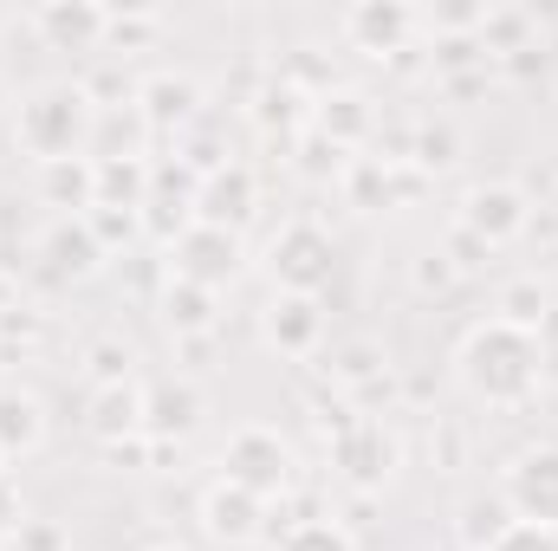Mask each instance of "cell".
Listing matches in <instances>:
<instances>
[{
	"label": "cell",
	"instance_id": "4",
	"mask_svg": "<svg viewBox=\"0 0 558 551\" xmlns=\"http://www.w3.org/2000/svg\"><path fill=\"white\" fill-rule=\"evenodd\" d=\"M331 467H338V480H344L351 493H384V487L397 480V467H403V441H397V428H384L377 415H357V421L331 441Z\"/></svg>",
	"mask_w": 558,
	"mask_h": 551
},
{
	"label": "cell",
	"instance_id": "7",
	"mask_svg": "<svg viewBox=\"0 0 558 551\" xmlns=\"http://www.w3.org/2000/svg\"><path fill=\"white\" fill-rule=\"evenodd\" d=\"M454 228H468L481 247H507V241H520V234L533 228V201H526L513 182H474V188L461 195Z\"/></svg>",
	"mask_w": 558,
	"mask_h": 551
},
{
	"label": "cell",
	"instance_id": "27",
	"mask_svg": "<svg viewBox=\"0 0 558 551\" xmlns=\"http://www.w3.org/2000/svg\"><path fill=\"white\" fill-rule=\"evenodd\" d=\"M474 39H481L487 52H507V59H513V52L533 46V13H526V7H487Z\"/></svg>",
	"mask_w": 558,
	"mask_h": 551
},
{
	"label": "cell",
	"instance_id": "6",
	"mask_svg": "<svg viewBox=\"0 0 558 551\" xmlns=\"http://www.w3.org/2000/svg\"><path fill=\"white\" fill-rule=\"evenodd\" d=\"M267 267H274V285L279 292H325L331 285V267H338V247L318 221H286L267 247Z\"/></svg>",
	"mask_w": 558,
	"mask_h": 551
},
{
	"label": "cell",
	"instance_id": "30",
	"mask_svg": "<svg viewBox=\"0 0 558 551\" xmlns=\"http://www.w3.org/2000/svg\"><path fill=\"white\" fill-rule=\"evenodd\" d=\"M410 162H416L422 175H441V169L461 162V137H454L448 124H422L416 143H410Z\"/></svg>",
	"mask_w": 558,
	"mask_h": 551
},
{
	"label": "cell",
	"instance_id": "24",
	"mask_svg": "<svg viewBox=\"0 0 558 551\" xmlns=\"http://www.w3.org/2000/svg\"><path fill=\"white\" fill-rule=\"evenodd\" d=\"M513 526V513H507V500L500 493H474V500H461V519H454V551H487L500 532Z\"/></svg>",
	"mask_w": 558,
	"mask_h": 551
},
{
	"label": "cell",
	"instance_id": "5",
	"mask_svg": "<svg viewBox=\"0 0 558 551\" xmlns=\"http://www.w3.org/2000/svg\"><path fill=\"white\" fill-rule=\"evenodd\" d=\"M162 254H169V279H189V285H208V292H228L234 279L247 273L241 234L208 228V221H195V228H189L182 241H169Z\"/></svg>",
	"mask_w": 558,
	"mask_h": 551
},
{
	"label": "cell",
	"instance_id": "37",
	"mask_svg": "<svg viewBox=\"0 0 558 551\" xmlns=\"http://www.w3.org/2000/svg\"><path fill=\"white\" fill-rule=\"evenodd\" d=\"M7 551H65V532L52 526V519H26L20 532H13V546Z\"/></svg>",
	"mask_w": 558,
	"mask_h": 551
},
{
	"label": "cell",
	"instance_id": "15",
	"mask_svg": "<svg viewBox=\"0 0 558 551\" xmlns=\"http://www.w3.org/2000/svg\"><path fill=\"white\" fill-rule=\"evenodd\" d=\"M85 428H92V441L98 448H124V441H143V383H105V390H92V403H85Z\"/></svg>",
	"mask_w": 558,
	"mask_h": 551
},
{
	"label": "cell",
	"instance_id": "41",
	"mask_svg": "<svg viewBox=\"0 0 558 551\" xmlns=\"http://www.w3.org/2000/svg\"><path fill=\"white\" fill-rule=\"evenodd\" d=\"M13 311H20V285H13V273H7V267H0V325H7Z\"/></svg>",
	"mask_w": 558,
	"mask_h": 551
},
{
	"label": "cell",
	"instance_id": "38",
	"mask_svg": "<svg viewBox=\"0 0 558 551\" xmlns=\"http://www.w3.org/2000/svg\"><path fill=\"white\" fill-rule=\"evenodd\" d=\"M20 526H26V500H20V487L0 474V546H13Z\"/></svg>",
	"mask_w": 558,
	"mask_h": 551
},
{
	"label": "cell",
	"instance_id": "31",
	"mask_svg": "<svg viewBox=\"0 0 558 551\" xmlns=\"http://www.w3.org/2000/svg\"><path fill=\"white\" fill-rule=\"evenodd\" d=\"M131 364H137V351H131L124 338H98V344L85 351V370H92V390H105V383H131Z\"/></svg>",
	"mask_w": 558,
	"mask_h": 551
},
{
	"label": "cell",
	"instance_id": "32",
	"mask_svg": "<svg viewBox=\"0 0 558 551\" xmlns=\"http://www.w3.org/2000/svg\"><path fill=\"white\" fill-rule=\"evenodd\" d=\"M85 221H92V234H98V247H105V254H111L118 241H131V234L143 228V215H131V208H92Z\"/></svg>",
	"mask_w": 558,
	"mask_h": 551
},
{
	"label": "cell",
	"instance_id": "43",
	"mask_svg": "<svg viewBox=\"0 0 558 551\" xmlns=\"http://www.w3.org/2000/svg\"><path fill=\"white\" fill-rule=\"evenodd\" d=\"M143 551H182V546H143Z\"/></svg>",
	"mask_w": 558,
	"mask_h": 551
},
{
	"label": "cell",
	"instance_id": "19",
	"mask_svg": "<svg viewBox=\"0 0 558 551\" xmlns=\"http://www.w3.org/2000/svg\"><path fill=\"white\" fill-rule=\"evenodd\" d=\"M39 247H46V260H52V273H59V279H92L98 267H105V247H98V234H92V221H85V215L52 221Z\"/></svg>",
	"mask_w": 558,
	"mask_h": 551
},
{
	"label": "cell",
	"instance_id": "12",
	"mask_svg": "<svg viewBox=\"0 0 558 551\" xmlns=\"http://www.w3.org/2000/svg\"><path fill=\"white\" fill-rule=\"evenodd\" d=\"M202 415H208V396L189 383V377H162V383H149L143 390V434L149 441H189L195 428H202Z\"/></svg>",
	"mask_w": 558,
	"mask_h": 551
},
{
	"label": "cell",
	"instance_id": "2",
	"mask_svg": "<svg viewBox=\"0 0 558 551\" xmlns=\"http://www.w3.org/2000/svg\"><path fill=\"white\" fill-rule=\"evenodd\" d=\"M13 143L46 169V162H72V156H92L98 143V105L85 85L72 78H52V85H33L13 111Z\"/></svg>",
	"mask_w": 558,
	"mask_h": 551
},
{
	"label": "cell",
	"instance_id": "21",
	"mask_svg": "<svg viewBox=\"0 0 558 551\" xmlns=\"http://www.w3.org/2000/svg\"><path fill=\"white\" fill-rule=\"evenodd\" d=\"M39 195L65 215H92L98 208V156H72V162H46L39 169Z\"/></svg>",
	"mask_w": 558,
	"mask_h": 551
},
{
	"label": "cell",
	"instance_id": "28",
	"mask_svg": "<svg viewBox=\"0 0 558 551\" xmlns=\"http://www.w3.org/2000/svg\"><path fill=\"white\" fill-rule=\"evenodd\" d=\"M546 311H553V292H546L539 279H513V285H500L494 318H507V325H520V331H539Z\"/></svg>",
	"mask_w": 558,
	"mask_h": 551
},
{
	"label": "cell",
	"instance_id": "11",
	"mask_svg": "<svg viewBox=\"0 0 558 551\" xmlns=\"http://www.w3.org/2000/svg\"><path fill=\"white\" fill-rule=\"evenodd\" d=\"M422 26L416 7H403V0H357L351 13H344V39L357 46V52H371V59H397V52H410V33Z\"/></svg>",
	"mask_w": 558,
	"mask_h": 551
},
{
	"label": "cell",
	"instance_id": "39",
	"mask_svg": "<svg viewBox=\"0 0 558 551\" xmlns=\"http://www.w3.org/2000/svg\"><path fill=\"white\" fill-rule=\"evenodd\" d=\"M474 59H487L481 39H441L435 46V72H454V65H474Z\"/></svg>",
	"mask_w": 558,
	"mask_h": 551
},
{
	"label": "cell",
	"instance_id": "14",
	"mask_svg": "<svg viewBox=\"0 0 558 551\" xmlns=\"http://www.w3.org/2000/svg\"><path fill=\"white\" fill-rule=\"evenodd\" d=\"M33 26L59 52H92V46L111 39V13L98 0H46V7H33Z\"/></svg>",
	"mask_w": 558,
	"mask_h": 551
},
{
	"label": "cell",
	"instance_id": "36",
	"mask_svg": "<svg viewBox=\"0 0 558 551\" xmlns=\"http://www.w3.org/2000/svg\"><path fill=\"white\" fill-rule=\"evenodd\" d=\"M441 254L454 260V273H474V267H487V254H494V247H481V241H474L468 228H448V241H441Z\"/></svg>",
	"mask_w": 558,
	"mask_h": 551
},
{
	"label": "cell",
	"instance_id": "44",
	"mask_svg": "<svg viewBox=\"0 0 558 551\" xmlns=\"http://www.w3.org/2000/svg\"><path fill=\"white\" fill-rule=\"evenodd\" d=\"M0 461H7V454H0ZM0 474H7V467H0Z\"/></svg>",
	"mask_w": 558,
	"mask_h": 551
},
{
	"label": "cell",
	"instance_id": "9",
	"mask_svg": "<svg viewBox=\"0 0 558 551\" xmlns=\"http://www.w3.org/2000/svg\"><path fill=\"white\" fill-rule=\"evenodd\" d=\"M202 532L228 551L260 546V539L274 532V506L254 500V493H241V487H228V480H215V487L202 493Z\"/></svg>",
	"mask_w": 558,
	"mask_h": 551
},
{
	"label": "cell",
	"instance_id": "34",
	"mask_svg": "<svg viewBox=\"0 0 558 551\" xmlns=\"http://www.w3.org/2000/svg\"><path fill=\"white\" fill-rule=\"evenodd\" d=\"M487 551H558V532L553 526H526V519H513Z\"/></svg>",
	"mask_w": 558,
	"mask_h": 551
},
{
	"label": "cell",
	"instance_id": "10",
	"mask_svg": "<svg viewBox=\"0 0 558 551\" xmlns=\"http://www.w3.org/2000/svg\"><path fill=\"white\" fill-rule=\"evenodd\" d=\"M254 208H260V175L247 162H215L195 188V221H208V228L241 234L254 221Z\"/></svg>",
	"mask_w": 558,
	"mask_h": 551
},
{
	"label": "cell",
	"instance_id": "25",
	"mask_svg": "<svg viewBox=\"0 0 558 551\" xmlns=\"http://www.w3.org/2000/svg\"><path fill=\"white\" fill-rule=\"evenodd\" d=\"M338 182H344L351 208L377 215V208H390V188H397V162H384V156H357V162H351Z\"/></svg>",
	"mask_w": 558,
	"mask_h": 551
},
{
	"label": "cell",
	"instance_id": "26",
	"mask_svg": "<svg viewBox=\"0 0 558 551\" xmlns=\"http://www.w3.org/2000/svg\"><path fill=\"white\" fill-rule=\"evenodd\" d=\"M254 124L260 131H299V124H312V91H299V85H267L260 98H254Z\"/></svg>",
	"mask_w": 558,
	"mask_h": 551
},
{
	"label": "cell",
	"instance_id": "33",
	"mask_svg": "<svg viewBox=\"0 0 558 551\" xmlns=\"http://www.w3.org/2000/svg\"><path fill=\"white\" fill-rule=\"evenodd\" d=\"M410 279H416V292H448L454 285V260L441 254V247H428V254H416V267H410Z\"/></svg>",
	"mask_w": 558,
	"mask_h": 551
},
{
	"label": "cell",
	"instance_id": "42",
	"mask_svg": "<svg viewBox=\"0 0 558 551\" xmlns=\"http://www.w3.org/2000/svg\"><path fill=\"white\" fill-rule=\"evenodd\" d=\"M441 454H448V467H461V434L454 428H441Z\"/></svg>",
	"mask_w": 558,
	"mask_h": 551
},
{
	"label": "cell",
	"instance_id": "35",
	"mask_svg": "<svg viewBox=\"0 0 558 551\" xmlns=\"http://www.w3.org/2000/svg\"><path fill=\"white\" fill-rule=\"evenodd\" d=\"M299 169H305V175H344L351 162H344V149H338L331 137L312 131V137H305V156H299Z\"/></svg>",
	"mask_w": 558,
	"mask_h": 551
},
{
	"label": "cell",
	"instance_id": "18",
	"mask_svg": "<svg viewBox=\"0 0 558 551\" xmlns=\"http://www.w3.org/2000/svg\"><path fill=\"white\" fill-rule=\"evenodd\" d=\"M325 370H331V383H338L351 403H377V396H390V357H384V344H371V338L344 344Z\"/></svg>",
	"mask_w": 558,
	"mask_h": 551
},
{
	"label": "cell",
	"instance_id": "1",
	"mask_svg": "<svg viewBox=\"0 0 558 551\" xmlns=\"http://www.w3.org/2000/svg\"><path fill=\"white\" fill-rule=\"evenodd\" d=\"M454 377L474 403L487 409H520L546 390V338L539 331H520L507 318H481L461 351H454Z\"/></svg>",
	"mask_w": 558,
	"mask_h": 551
},
{
	"label": "cell",
	"instance_id": "3",
	"mask_svg": "<svg viewBox=\"0 0 558 551\" xmlns=\"http://www.w3.org/2000/svg\"><path fill=\"white\" fill-rule=\"evenodd\" d=\"M292 474H299L292 441L279 428H267V421H247V428H234L221 441V480L241 487V493H254V500H267V506L292 493Z\"/></svg>",
	"mask_w": 558,
	"mask_h": 551
},
{
	"label": "cell",
	"instance_id": "17",
	"mask_svg": "<svg viewBox=\"0 0 558 551\" xmlns=\"http://www.w3.org/2000/svg\"><path fill=\"white\" fill-rule=\"evenodd\" d=\"M156 311H162V331L169 338H208L221 325V292L189 285V279H169L162 298H156Z\"/></svg>",
	"mask_w": 558,
	"mask_h": 551
},
{
	"label": "cell",
	"instance_id": "20",
	"mask_svg": "<svg viewBox=\"0 0 558 551\" xmlns=\"http://www.w3.org/2000/svg\"><path fill=\"white\" fill-rule=\"evenodd\" d=\"M312 131L331 137L338 149L364 143L371 137V98H364V91H344V85H325V91L312 98Z\"/></svg>",
	"mask_w": 558,
	"mask_h": 551
},
{
	"label": "cell",
	"instance_id": "23",
	"mask_svg": "<svg viewBox=\"0 0 558 551\" xmlns=\"http://www.w3.org/2000/svg\"><path fill=\"white\" fill-rule=\"evenodd\" d=\"M149 201V156H98V208H131Z\"/></svg>",
	"mask_w": 558,
	"mask_h": 551
},
{
	"label": "cell",
	"instance_id": "29",
	"mask_svg": "<svg viewBox=\"0 0 558 551\" xmlns=\"http://www.w3.org/2000/svg\"><path fill=\"white\" fill-rule=\"evenodd\" d=\"M274 551H357V539L338 519H292L274 539Z\"/></svg>",
	"mask_w": 558,
	"mask_h": 551
},
{
	"label": "cell",
	"instance_id": "40",
	"mask_svg": "<svg viewBox=\"0 0 558 551\" xmlns=\"http://www.w3.org/2000/svg\"><path fill=\"white\" fill-rule=\"evenodd\" d=\"M481 13H487V7H441V13H428V20H435V33H481Z\"/></svg>",
	"mask_w": 558,
	"mask_h": 551
},
{
	"label": "cell",
	"instance_id": "13",
	"mask_svg": "<svg viewBox=\"0 0 558 551\" xmlns=\"http://www.w3.org/2000/svg\"><path fill=\"white\" fill-rule=\"evenodd\" d=\"M260 331H267V344H274L279 357H312L325 344V298H312V292H274Z\"/></svg>",
	"mask_w": 558,
	"mask_h": 551
},
{
	"label": "cell",
	"instance_id": "8",
	"mask_svg": "<svg viewBox=\"0 0 558 551\" xmlns=\"http://www.w3.org/2000/svg\"><path fill=\"white\" fill-rule=\"evenodd\" d=\"M500 500H507L513 519H526V526H553L558 532V448H526V454L507 467Z\"/></svg>",
	"mask_w": 558,
	"mask_h": 551
},
{
	"label": "cell",
	"instance_id": "22",
	"mask_svg": "<svg viewBox=\"0 0 558 551\" xmlns=\"http://www.w3.org/2000/svg\"><path fill=\"white\" fill-rule=\"evenodd\" d=\"M39 441H46V403L33 390L7 383L0 390V454L20 461V454H39Z\"/></svg>",
	"mask_w": 558,
	"mask_h": 551
},
{
	"label": "cell",
	"instance_id": "16",
	"mask_svg": "<svg viewBox=\"0 0 558 551\" xmlns=\"http://www.w3.org/2000/svg\"><path fill=\"white\" fill-rule=\"evenodd\" d=\"M195 111H202V85L182 78V72H156V78L137 85V118L149 131H182Z\"/></svg>",
	"mask_w": 558,
	"mask_h": 551
}]
</instances>
